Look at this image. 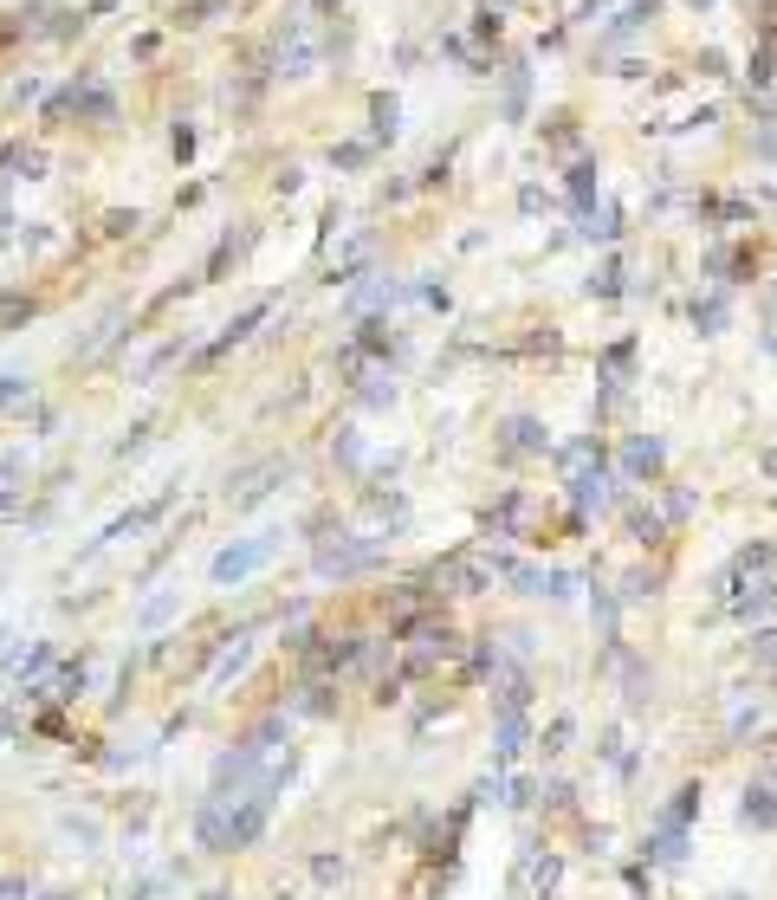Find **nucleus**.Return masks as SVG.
Here are the masks:
<instances>
[{
	"mask_svg": "<svg viewBox=\"0 0 777 900\" xmlns=\"http://www.w3.org/2000/svg\"><path fill=\"white\" fill-rule=\"evenodd\" d=\"M447 661H460V635L428 609L421 622L402 629V680H428V674H441Z\"/></svg>",
	"mask_w": 777,
	"mask_h": 900,
	"instance_id": "f257e3e1",
	"label": "nucleus"
},
{
	"mask_svg": "<svg viewBox=\"0 0 777 900\" xmlns=\"http://www.w3.org/2000/svg\"><path fill=\"white\" fill-rule=\"evenodd\" d=\"M376 564H383V544H376V538H344V531H337V538H324L318 551H311V570H318L324 583L363 577V570H376Z\"/></svg>",
	"mask_w": 777,
	"mask_h": 900,
	"instance_id": "f03ea898",
	"label": "nucleus"
},
{
	"mask_svg": "<svg viewBox=\"0 0 777 900\" xmlns=\"http://www.w3.org/2000/svg\"><path fill=\"white\" fill-rule=\"evenodd\" d=\"M279 538H285V531H259V538H247V544H227V551L208 564V577L221 583V590H227V583H247V577H259V570H266L272 557H279Z\"/></svg>",
	"mask_w": 777,
	"mask_h": 900,
	"instance_id": "7ed1b4c3",
	"label": "nucleus"
},
{
	"mask_svg": "<svg viewBox=\"0 0 777 900\" xmlns=\"http://www.w3.org/2000/svg\"><path fill=\"white\" fill-rule=\"evenodd\" d=\"M65 111H78V117H98V124H111V117H117V98L98 85V78H78V85L65 91V98H52V104H46V117H65Z\"/></svg>",
	"mask_w": 777,
	"mask_h": 900,
	"instance_id": "20e7f679",
	"label": "nucleus"
},
{
	"mask_svg": "<svg viewBox=\"0 0 777 900\" xmlns=\"http://www.w3.org/2000/svg\"><path fill=\"white\" fill-rule=\"evenodd\" d=\"M279 480H285V460H259V467H247L234 486H227V506H234V512H247V506H259V499H266Z\"/></svg>",
	"mask_w": 777,
	"mask_h": 900,
	"instance_id": "39448f33",
	"label": "nucleus"
},
{
	"mask_svg": "<svg viewBox=\"0 0 777 900\" xmlns=\"http://www.w3.org/2000/svg\"><path fill=\"white\" fill-rule=\"evenodd\" d=\"M590 622H596V642H603V661H609V654L622 648V596L596 583L590 590Z\"/></svg>",
	"mask_w": 777,
	"mask_h": 900,
	"instance_id": "423d86ee",
	"label": "nucleus"
},
{
	"mask_svg": "<svg viewBox=\"0 0 777 900\" xmlns=\"http://www.w3.org/2000/svg\"><path fill=\"white\" fill-rule=\"evenodd\" d=\"M661 467H667V447L654 434H635L622 447V480H661Z\"/></svg>",
	"mask_w": 777,
	"mask_h": 900,
	"instance_id": "0eeeda50",
	"label": "nucleus"
},
{
	"mask_svg": "<svg viewBox=\"0 0 777 900\" xmlns=\"http://www.w3.org/2000/svg\"><path fill=\"white\" fill-rule=\"evenodd\" d=\"M609 667L622 674V700H629V713H642V706H648V687H654V674H648L642 661H635L629 648H616V654H609Z\"/></svg>",
	"mask_w": 777,
	"mask_h": 900,
	"instance_id": "6e6552de",
	"label": "nucleus"
},
{
	"mask_svg": "<svg viewBox=\"0 0 777 900\" xmlns=\"http://www.w3.org/2000/svg\"><path fill=\"white\" fill-rule=\"evenodd\" d=\"M266 311H272V305H266V298H259V305H247V311H240V318H234V324H227V331H221V337H214V344H208V350H201V357H195V363H214V357H227V350H234V344H247V337H253V324H266Z\"/></svg>",
	"mask_w": 777,
	"mask_h": 900,
	"instance_id": "1a4fd4ad",
	"label": "nucleus"
},
{
	"mask_svg": "<svg viewBox=\"0 0 777 900\" xmlns=\"http://www.w3.org/2000/svg\"><path fill=\"white\" fill-rule=\"evenodd\" d=\"M642 855H648V868H680V862H687V829H661V823H654L648 842H642Z\"/></svg>",
	"mask_w": 777,
	"mask_h": 900,
	"instance_id": "9d476101",
	"label": "nucleus"
},
{
	"mask_svg": "<svg viewBox=\"0 0 777 900\" xmlns=\"http://www.w3.org/2000/svg\"><path fill=\"white\" fill-rule=\"evenodd\" d=\"M654 13H661V0H629V7L616 13V26H609L603 33V52H616V46H629L635 33H642V26L654 20Z\"/></svg>",
	"mask_w": 777,
	"mask_h": 900,
	"instance_id": "9b49d317",
	"label": "nucleus"
},
{
	"mask_svg": "<svg viewBox=\"0 0 777 900\" xmlns=\"http://www.w3.org/2000/svg\"><path fill=\"white\" fill-rule=\"evenodd\" d=\"M247 661H253V629H240V635H227V648H221V654H214V667H208V687H227V680H234Z\"/></svg>",
	"mask_w": 777,
	"mask_h": 900,
	"instance_id": "f8f14e48",
	"label": "nucleus"
},
{
	"mask_svg": "<svg viewBox=\"0 0 777 900\" xmlns=\"http://www.w3.org/2000/svg\"><path fill=\"white\" fill-rule=\"evenodd\" d=\"M693 324H700L706 337H719L732 324V298H726V285H706L700 298H693Z\"/></svg>",
	"mask_w": 777,
	"mask_h": 900,
	"instance_id": "ddd939ff",
	"label": "nucleus"
},
{
	"mask_svg": "<svg viewBox=\"0 0 777 900\" xmlns=\"http://www.w3.org/2000/svg\"><path fill=\"white\" fill-rule=\"evenodd\" d=\"M739 823H745V829H771V823H777V790H771V784H745Z\"/></svg>",
	"mask_w": 777,
	"mask_h": 900,
	"instance_id": "4468645a",
	"label": "nucleus"
},
{
	"mask_svg": "<svg viewBox=\"0 0 777 900\" xmlns=\"http://www.w3.org/2000/svg\"><path fill=\"white\" fill-rule=\"evenodd\" d=\"M467 816H473V803H454V810H447V823H434V836H428V855H434V862H454Z\"/></svg>",
	"mask_w": 777,
	"mask_h": 900,
	"instance_id": "2eb2a0df",
	"label": "nucleus"
},
{
	"mask_svg": "<svg viewBox=\"0 0 777 900\" xmlns=\"http://www.w3.org/2000/svg\"><path fill=\"white\" fill-rule=\"evenodd\" d=\"M499 447H506V454H551V434H544L531 415H518V421H506V441Z\"/></svg>",
	"mask_w": 777,
	"mask_h": 900,
	"instance_id": "dca6fc26",
	"label": "nucleus"
},
{
	"mask_svg": "<svg viewBox=\"0 0 777 900\" xmlns=\"http://www.w3.org/2000/svg\"><path fill=\"white\" fill-rule=\"evenodd\" d=\"M292 713L331 719V713H337V680H305V687H298V700H292Z\"/></svg>",
	"mask_w": 777,
	"mask_h": 900,
	"instance_id": "f3484780",
	"label": "nucleus"
},
{
	"mask_svg": "<svg viewBox=\"0 0 777 900\" xmlns=\"http://www.w3.org/2000/svg\"><path fill=\"white\" fill-rule=\"evenodd\" d=\"M693 816H700V784H680L674 803H661L654 823H661V829H693Z\"/></svg>",
	"mask_w": 777,
	"mask_h": 900,
	"instance_id": "a211bd4d",
	"label": "nucleus"
},
{
	"mask_svg": "<svg viewBox=\"0 0 777 900\" xmlns=\"http://www.w3.org/2000/svg\"><path fill=\"white\" fill-rule=\"evenodd\" d=\"M357 350H370V357H402V337H395V324H389V318H363Z\"/></svg>",
	"mask_w": 777,
	"mask_h": 900,
	"instance_id": "6ab92c4d",
	"label": "nucleus"
},
{
	"mask_svg": "<svg viewBox=\"0 0 777 900\" xmlns=\"http://www.w3.org/2000/svg\"><path fill=\"white\" fill-rule=\"evenodd\" d=\"M518 518H525V493H506L499 506H486V531L493 538H518Z\"/></svg>",
	"mask_w": 777,
	"mask_h": 900,
	"instance_id": "aec40b11",
	"label": "nucleus"
},
{
	"mask_svg": "<svg viewBox=\"0 0 777 900\" xmlns=\"http://www.w3.org/2000/svg\"><path fill=\"white\" fill-rule=\"evenodd\" d=\"M253 240H259V234H253V227H247V234H227V240H221V247H214V259H208V279H221V272H227V266H240V259H247V253H253Z\"/></svg>",
	"mask_w": 777,
	"mask_h": 900,
	"instance_id": "412c9836",
	"label": "nucleus"
},
{
	"mask_svg": "<svg viewBox=\"0 0 777 900\" xmlns=\"http://www.w3.org/2000/svg\"><path fill=\"white\" fill-rule=\"evenodd\" d=\"M557 868H564V862H557L551 849H544V855L531 849V855H525V888H531V894H551V888H557Z\"/></svg>",
	"mask_w": 777,
	"mask_h": 900,
	"instance_id": "4be33fe9",
	"label": "nucleus"
},
{
	"mask_svg": "<svg viewBox=\"0 0 777 900\" xmlns=\"http://www.w3.org/2000/svg\"><path fill=\"white\" fill-rule=\"evenodd\" d=\"M629 363H635V344H629V337L603 350V395H616V389H622V376H629Z\"/></svg>",
	"mask_w": 777,
	"mask_h": 900,
	"instance_id": "5701e85b",
	"label": "nucleus"
},
{
	"mask_svg": "<svg viewBox=\"0 0 777 900\" xmlns=\"http://www.w3.org/2000/svg\"><path fill=\"white\" fill-rule=\"evenodd\" d=\"M583 234H590V240H603V247H609V240H622V214L609 208V201H596V208L583 214Z\"/></svg>",
	"mask_w": 777,
	"mask_h": 900,
	"instance_id": "b1692460",
	"label": "nucleus"
},
{
	"mask_svg": "<svg viewBox=\"0 0 777 900\" xmlns=\"http://www.w3.org/2000/svg\"><path fill=\"white\" fill-rule=\"evenodd\" d=\"M395 117H402V104H395L389 98V91H376V98H370V136H376V143H395Z\"/></svg>",
	"mask_w": 777,
	"mask_h": 900,
	"instance_id": "393cba45",
	"label": "nucleus"
},
{
	"mask_svg": "<svg viewBox=\"0 0 777 900\" xmlns=\"http://www.w3.org/2000/svg\"><path fill=\"white\" fill-rule=\"evenodd\" d=\"M570 739H577V719H570V713H557V719H551V726H544V732H538V745H544V758H557V752H570Z\"/></svg>",
	"mask_w": 777,
	"mask_h": 900,
	"instance_id": "a878e982",
	"label": "nucleus"
},
{
	"mask_svg": "<svg viewBox=\"0 0 777 900\" xmlns=\"http://www.w3.org/2000/svg\"><path fill=\"white\" fill-rule=\"evenodd\" d=\"M20 408H33V383L26 376H0V415H20Z\"/></svg>",
	"mask_w": 777,
	"mask_h": 900,
	"instance_id": "bb28decb",
	"label": "nucleus"
},
{
	"mask_svg": "<svg viewBox=\"0 0 777 900\" xmlns=\"http://www.w3.org/2000/svg\"><path fill=\"white\" fill-rule=\"evenodd\" d=\"M616 292H622V259H603L590 272V298H616Z\"/></svg>",
	"mask_w": 777,
	"mask_h": 900,
	"instance_id": "cd10ccee",
	"label": "nucleus"
},
{
	"mask_svg": "<svg viewBox=\"0 0 777 900\" xmlns=\"http://www.w3.org/2000/svg\"><path fill=\"white\" fill-rule=\"evenodd\" d=\"M629 531H635V544H661V512L629 506Z\"/></svg>",
	"mask_w": 777,
	"mask_h": 900,
	"instance_id": "c85d7f7f",
	"label": "nucleus"
},
{
	"mask_svg": "<svg viewBox=\"0 0 777 900\" xmlns=\"http://www.w3.org/2000/svg\"><path fill=\"white\" fill-rule=\"evenodd\" d=\"M331 454H337V467H350V473H357V467H363V441H357V428H344V434H337V441H331Z\"/></svg>",
	"mask_w": 777,
	"mask_h": 900,
	"instance_id": "c756f323",
	"label": "nucleus"
},
{
	"mask_svg": "<svg viewBox=\"0 0 777 900\" xmlns=\"http://www.w3.org/2000/svg\"><path fill=\"white\" fill-rule=\"evenodd\" d=\"M544 596H551V603H570V596H577V570H544Z\"/></svg>",
	"mask_w": 777,
	"mask_h": 900,
	"instance_id": "7c9ffc66",
	"label": "nucleus"
},
{
	"mask_svg": "<svg viewBox=\"0 0 777 900\" xmlns=\"http://www.w3.org/2000/svg\"><path fill=\"white\" fill-rule=\"evenodd\" d=\"M506 803L512 810H531L538 803V777H506Z\"/></svg>",
	"mask_w": 777,
	"mask_h": 900,
	"instance_id": "2f4dec72",
	"label": "nucleus"
},
{
	"mask_svg": "<svg viewBox=\"0 0 777 900\" xmlns=\"http://www.w3.org/2000/svg\"><path fill=\"white\" fill-rule=\"evenodd\" d=\"M506 117H525V65L506 72Z\"/></svg>",
	"mask_w": 777,
	"mask_h": 900,
	"instance_id": "473e14b6",
	"label": "nucleus"
},
{
	"mask_svg": "<svg viewBox=\"0 0 777 900\" xmlns=\"http://www.w3.org/2000/svg\"><path fill=\"white\" fill-rule=\"evenodd\" d=\"M59 829H65V836L78 842V849H98V823H91V816H65Z\"/></svg>",
	"mask_w": 777,
	"mask_h": 900,
	"instance_id": "72a5a7b5",
	"label": "nucleus"
},
{
	"mask_svg": "<svg viewBox=\"0 0 777 900\" xmlns=\"http://www.w3.org/2000/svg\"><path fill=\"white\" fill-rule=\"evenodd\" d=\"M169 616H175V596H149V603H143V616H136V622H143V629H162Z\"/></svg>",
	"mask_w": 777,
	"mask_h": 900,
	"instance_id": "f704fd0d",
	"label": "nucleus"
},
{
	"mask_svg": "<svg viewBox=\"0 0 777 900\" xmlns=\"http://www.w3.org/2000/svg\"><path fill=\"white\" fill-rule=\"evenodd\" d=\"M642 596H654V570H629L622 577V603H642Z\"/></svg>",
	"mask_w": 777,
	"mask_h": 900,
	"instance_id": "c9c22d12",
	"label": "nucleus"
},
{
	"mask_svg": "<svg viewBox=\"0 0 777 900\" xmlns=\"http://www.w3.org/2000/svg\"><path fill=\"white\" fill-rule=\"evenodd\" d=\"M395 402V383H383V376H370L363 383V408H389Z\"/></svg>",
	"mask_w": 777,
	"mask_h": 900,
	"instance_id": "e433bc0d",
	"label": "nucleus"
},
{
	"mask_svg": "<svg viewBox=\"0 0 777 900\" xmlns=\"http://www.w3.org/2000/svg\"><path fill=\"white\" fill-rule=\"evenodd\" d=\"M331 162H337V169H363V162H370V143H344V149H331Z\"/></svg>",
	"mask_w": 777,
	"mask_h": 900,
	"instance_id": "4c0bfd02",
	"label": "nucleus"
},
{
	"mask_svg": "<svg viewBox=\"0 0 777 900\" xmlns=\"http://www.w3.org/2000/svg\"><path fill=\"white\" fill-rule=\"evenodd\" d=\"M208 13H221V0H188V7H182V26H201Z\"/></svg>",
	"mask_w": 777,
	"mask_h": 900,
	"instance_id": "58836bf2",
	"label": "nucleus"
},
{
	"mask_svg": "<svg viewBox=\"0 0 777 900\" xmlns=\"http://www.w3.org/2000/svg\"><path fill=\"white\" fill-rule=\"evenodd\" d=\"M311 875H318V881H344V862H337V855H318V862H311Z\"/></svg>",
	"mask_w": 777,
	"mask_h": 900,
	"instance_id": "ea45409f",
	"label": "nucleus"
},
{
	"mask_svg": "<svg viewBox=\"0 0 777 900\" xmlns=\"http://www.w3.org/2000/svg\"><path fill=\"white\" fill-rule=\"evenodd\" d=\"M169 149H175V156H188V149H195V130H188V124H175V136H169Z\"/></svg>",
	"mask_w": 777,
	"mask_h": 900,
	"instance_id": "a19ab883",
	"label": "nucleus"
},
{
	"mask_svg": "<svg viewBox=\"0 0 777 900\" xmlns=\"http://www.w3.org/2000/svg\"><path fill=\"white\" fill-rule=\"evenodd\" d=\"M7 227H13V214H7V201H0V240H7Z\"/></svg>",
	"mask_w": 777,
	"mask_h": 900,
	"instance_id": "79ce46f5",
	"label": "nucleus"
},
{
	"mask_svg": "<svg viewBox=\"0 0 777 900\" xmlns=\"http://www.w3.org/2000/svg\"><path fill=\"white\" fill-rule=\"evenodd\" d=\"M765 350H771V357H777V324H771V331H765Z\"/></svg>",
	"mask_w": 777,
	"mask_h": 900,
	"instance_id": "37998d69",
	"label": "nucleus"
},
{
	"mask_svg": "<svg viewBox=\"0 0 777 900\" xmlns=\"http://www.w3.org/2000/svg\"><path fill=\"white\" fill-rule=\"evenodd\" d=\"M687 7H693V13H706V7H713V0H687Z\"/></svg>",
	"mask_w": 777,
	"mask_h": 900,
	"instance_id": "c03bdc74",
	"label": "nucleus"
},
{
	"mask_svg": "<svg viewBox=\"0 0 777 900\" xmlns=\"http://www.w3.org/2000/svg\"><path fill=\"white\" fill-rule=\"evenodd\" d=\"M7 642H13V635H7V622H0V648H7Z\"/></svg>",
	"mask_w": 777,
	"mask_h": 900,
	"instance_id": "a18cd8bd",
	"label": "nucleus"
},
{
	"mask_svg": "<svg viewBox=\"0 0 777 900\" xmlns=\"http://www.w3.org/2000/svg\"><path fill=\"white\" fill-rule=\"evenodd\" d=\"M39 900H72V894H39Z\"/></svg>",
	"mask_w": 777,
	"mask_h": 900,
	"instance_id": "49530a36",
	"label": "nucleus"
},
{
	"mask_svg": "<svg viewBox=\"0 0 777 900\" xmlns=\"http://www.w3.org/2000/svg\"><path fill=\"white\" fill-rule=\"evenodd\" d=\"M726 900H739V894H726Z\"/></svg>",
	"mask_w": 777,
	"mask_h": 900,
	"instance_id": "de8ad7c7",
	"label": "nucleus"
}]
</instances>
